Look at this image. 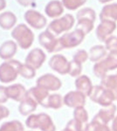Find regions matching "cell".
<instances>
[{
  "mask_svg": "<svg viewBox=\"0 0 117 131\" xmlns=\"http://www.w3.org/2000/svg\"><path fill=\"white\" fill-rule=\"evenodd\" d=\"M101 3H103V4H105V3H108V2H109V1H111V0H99Z\"/></svg>",
  "mask_w": 117,
  "mask_h": 131,
  "instance_id": "3",
  "label": "cell"
},
{
  "mask_svg": "<svg viewBox=\"0 0 117 131\" xmlns=\"http://www.w3.org/2000/svg\"><path fill=\"white\" fill-rule=\"evenodd\" d=\"M115 28V23L113 21H101V24L97 29L98 35L104 36L105 34L110 33Z\"/></svg>",
  "mask_w": 117,
  "mask_h": 131,
  "instance_id": "2",
  "label": "cell"
},
{
  "mask_svg": "<svg viewBox=\"0 0 117 131\" xmlns=\"http://www.w3.org/2000/svg\"><path fill=\"white\" fill-rule=\"evenodd\" d=\"M101 21H113L117 20V4L105 5L100 14Z\"/></svg>",
  "mask_w": 117,
  "mask_h": 131,
  "instance_id": "1",
  "label": "cell"
}]
</instances>
